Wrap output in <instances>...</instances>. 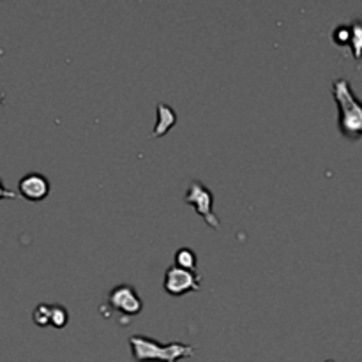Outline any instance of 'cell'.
I'll list each match as a JSON object with an SVG mask.
<instances>
[{"mask_svg": "<svg viewBox=\"0 0 362 362\" xmlns=\"http://www.w3.org/2000/svg\"><path fill=\"white\" fill-rule=\"evenodd\" d=\"M4 198H7V200H14V198H18V194L14 193V191L7 189V187L4 186L2 179H0V200H4Z\"/></svg>", "mask_w": 362, "mask_h": 362, "instance_id": "4fadbf2b", "label": "cell"}, {"mask_svg": "<svg viewBox=\"0 0 362 362\" xmlns=\"http://www.w3.org/2000/svg\"><path fill=\"white\" fill-rule=\"evenodd\" d=\"M350 27V42L349 46H352L354 57L357 60L362 57V21L356 20L349 25Z\"/></svg>", "mask_w": 362, "mask_h": 362, "instance_id": "9c48e42d", "label": "cell"}, {"mask_svg": "<svg viewBox=\"0 0 362 362\" xmlns=\"http://www.w3.org/2000/svg\"><path fill=\"white\" fill-rule=\"evenodd\" d=\"M4 103V94H0V105H2Z\"/></svg>", "mask_w": 362, "mask_h": 362, "instance_id": "5bb4252c", "label": "cell"}, {"mask_svg": "<svg viewBox=\"0 0 362 362\" xmlns=\"http://www.w3.org/2000/svg\"><path fill=\"white\" fill-rule=\"evenodd\" d=\"M325 362H334V361H331V359H329V361H325Z\"/></svg>", "mask_w": 362, "mask_h": 362, "instance_id": "9a60e30c", "label": "cell"}, {"mask_svg": "<svg viewBox=\"0 0 362 362\" xmlns=\"http://www.w3.org/2000/svg\"><path fill=\"white\" fill-rule=\"evenodd\" d=\"M69 324V311L62 304H52V313H49V327L64 329Z\"/></svg>", "mask_w": 362, "mask_h": 362, "instance_id": "30bf717a", "label": "cell"}, {"mask_svg": "<svg viewBox=\"0 0 362 362\" xmlns=\"http://www.w3.org/2000/svg\"><path fill=\"white\" fill-rule=\"evenodd\" d=\"M131 354L134 362H179L194 356V346L186 343L172 341L159 343L154 338L144 334H134L129 338Z\"/></svg>", "mask_w": 362, "mask_h": 362, "instance_id": "6da1fadb", "label": "cell"}, {"mask_svg": "<svg viewBox=\"0 0 362 362\" xmlns=\"http://www.w3.org/2000/svg\"><path fill=\"white\" fill-rule=\"evenodd\" d=\"M332 39H334L336 45L343 46V45H349L350 42V27L349 25H338L332 34Z\"/></svg>", "mask_w": 362, "mask_h": 362, "instance_id": "7c38bea8", "label": "cell"}, {"mask_svg": "<svg viewBox=\"0 0 362 362\" xmlns=\"http://www.w3.org/2000/svg\"><path fill=\"white\" fill-rule=\"evenodd\" d=\"M106 306L110 308V313L113 311V313H119L122 317H134L144 310V300L138 296L134 286L120 283L110 290L108 297H106Z\"/></svg>", "mask_w": 362, "mask_h": 362, "instance_id": "277c9868", "label": "cell"}, {"mask_svg": "<svg viewBox=\"0 0 362 362\" xmlns=\"http://www.w3.org/2000/svg\"><path fill=\"white\" fill-rule=\"evenodd\" d=\"M332 95L339 110L338 126L341 134L350 140H359L362 138V103L354 94L350 81L346 78L332 81Z\"/></svg>", "mask_w": 362, "mask_h": 362, "instance_id": "7a4b0ae2", "label": "cell"}, {"mask_svg": "<svg viewBox=\"0 0 362 362\" xmlns=\"http://www.w3.org/2000/svg\"><path fill=\"white\" fill-rule=\"evenodd\" d=\"M177 122V113L172 106L165 105V103H159L158 105V120H156V126L152 129V136L161 138L175 126Z\"/></svg>", "mask_w": 362, "mask_h": 362, "instance_id": "52a82bcc", "label": "cell"}, {"mask_svg": "<svg viewBox=\"0 0 362 362\" xmlns=\"http://www.w3.org/2000/svg\"><path fill=\"white\" fill-rule=\"evenodd\" d=\"M49 313H52V304H37V306L34 308V313H32L34 324L39 325V327H49Z\"/></svg>", "mask_w": 362, "mask_h": 362, "instance_id": "8fae6325", "label": "cell"}, {"mask_svg": "<svg viewBox=\"0 0 362 362\" xmlns=\"http://www.w3.org/2000/svg\"><path fill=\"white\" fill-rule=\"evenodd\" d=\"M173 262L177 265V267L180 269H186V271H193L197 272V267H198V257L197 253H194L191 247H179V250L175 251V257H173Z\"/></svg>", "mask_w": 362, "mask_h": 362, "instance_id": "ba28073f", "label": "cell"}, {"mask_svg": "<svg viewBox=\"0 0 362 362\" xmlns=\"http://www.w3.org/2000/svg\"><path fill=\"white\" fill-rule=\"evenodd\" d=\"M52 191L49 180L42 173L30 172L23 175L18 182V193L28 202H42Z\"/></svg>", "mask_w": 362, "mask_h": 362, "instance_id": "8992f818", "label": "cell"}, {"mask_svg": "<svg viewBox=\"0 0 362 362\" xmlns=\"http://www.w3.org/2000/svg\"><path fill=\"white\" fill-rule=\"evenodd\" d=\"M202 286V276L198 272L186 271L177 265H170L165 272L163 288L168 296L180 297L189 292H198Z\"/></svg>", "mask_w": 362, "mask_h": 362, "instance_id": "5b68a950", "label": "cell"}, {"mask_svg": "<svg viewBox=\"0 0 362 362\" xmlns=\"http://www.w3.org/2000/svg\"><path fill=\"white\" fill-rule=\"evenodd\" d=\"M184 202L189 204L191 207L197 211V214L200 216V218H204V221L207 223L211 228H221V221H219V218L214 212V194H212V191L209 189L204 182L193 180V182L187 186L186 193H184Z\"/></svg>", "mask_w": 362, "mask_h": 362, "instance_id": "3957f363", "label": "cell"}]
</instances>
